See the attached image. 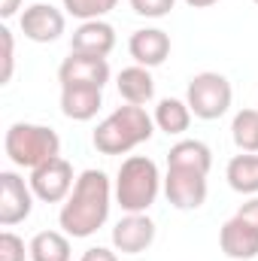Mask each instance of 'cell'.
Wrapping results in <instances>:
<instances>
[{
    "label": "cell",
    "mask_w": 258,
    "mask_h": 261,
    "mask_svg": "<svg viewBox=\"0 0 258 261\" xmlns=\"http://www.w3.org/2000/svg\"><path fill=\"white\" fill-rule=\"evenodd\" d=\"M167 164H186V167H197V170L210 173V167H213V152H210V146L200 143V140H179L176 146H170Z\"/></svg>",
    "instance_id": "obj_19"
},
{
    "label": "cell",
    "mask_w": 258,
    "mask_h": 261,
    "mask_svg": "<svg viewBox=\"0 0 258 261\" xmlns=\"http://www.w3.org/2000/svg\"><path fill=\"white\" fill-rule=\"evenodd\" d=\"M231 137L240 152L258 155V110H240L231 122Z\"/></svg>",
    "instance_id": "obj_21"
},
{
    "label": "cell",
    "mask_w": 258,
    "mask_h": 261,
    "mask_svg": "<svg viewBox=\"0 0 258 261\" xmlns=\"http://www.w3.org/2000/svg\"><path fill=\"white\" fill-rule=\"evenodd\" d=\"M155 243V222L146 213H128L113 228V246L122 255H140Z\"/></svg>",
    "instance_id": "obj_11"
},
{
    "label": "cell",
    "mask_w": 258,
    "mask_h": 261,
    "mask_svg": "<svg viewBox=\"0 0 258 261\" xmlns=\"http://www.w3.org/2000/svg\"><path fill=\"white\" fill-rule=\"evenodd\" d=\"M58 82H61V88H70V85H94V88H104L110 82V64H107V58L70 52L64 61H61V67H58Z\"/></svg>",
    "instance_id": "obj_9"
},
{
    "label": "cell",
    "mask_w": 258,
    "mask_h": 261,
    "mask_svg": "<svg viewBox=\"0 0 258 261\" xmlns=\"http://www.w3.org/2000/svg\"><path fill=\"white\" fill-rule=\"evenodd\" d=\"M176 0H131V9L143 18H164Z\"/></svg>",
    "instance_id": "obj_24"
},
{
    "label": "cell",
    "mask_w": 258,
    "mask_h": 261,
    "mask_svg": "<svg viewBox=\"0 0 258 261\" xmlns=\"http://www.w3.org/2000/svg\"><path fill=\"white\" fill-rule=\"evenodd\" d=\"M116 88H119L122 100L134 103V107H143V103H149L155 97V79H152L149 67H140V64L125 67L119 73V79H116Z\"/></svg>",
    "instance_id": "obj_16"
},
{
    "label": "cell",
    "mask_w": 258,
    "mask_h": 261,
    "mask_svg": "<svg viewBox=\"0 0 258 261\" xmlns=\"http://www.w3.org/2000/svg\"><path fill=\"white\" fill-rule=\"evenodd\" d=\"M18 6H21V0H0V15L3 18H12L18 12Z\"/></svg>",
    "instance_id": "obj_27"
},
{
    "label": "cell",
    "mask_w": 258,
    "mask_h": 261,
    "mask_svg": "<svg viewBox=\"0 0 258 261\" xmlns=\"http://www.w3.org/2000/svg\"><path fill=\"white\" fill-rule=\"evenodd\" d=\"M104 103V88H94V85H70L61 88V113L73 122H88L97 116Z\"/></svg>",
    "instance_id": "obj_15"
},
{
    "label": "cell",
    "mask_w": 258,
    "mask_h": 261,
    "mask_svg": "<svg viewBox=\"0 0 258 261\" xmlns=\"http://www.w3.org/2000/svg\"><path fill=\"white\" fill-rule=\"evenodd\" d=\"M113 49H116V31H113V24H107L104 18H97V21H82V24L73 31L70 52L107 58Z\"/></svg>",
    "instance_id": "obj_14"
},
{
    "label": "cell",
    "mask_w": 258,
    "mask_h": 261,
    "mask_svg": "<svg viewBox=\"0 0 258 261\" xmlns=\"http://www.w3.org/2000/svg\"><path fill=\"white\" fill-rule=\"evenodd\" d=\"M189 125H192V110L186 100H179V97L158 100V107H155V128L158 130L176 137V134H186Z\"/></svg>",
    "instance_id": "obj_18"
},
{
    "label": "cell",
    "mask_w": 258,
    "mask_h": 261,
    "mask_svg": "<svg viewBox=\"0 0 258 261\" xmlns=\"http://www.w3.org/2000/svg\"><path fill=\"white\" fill-rule=\"evenodd\" d=\"M228 186L237 195H258V155L252 152H240L228 161Z\"/></svg>",
    "instance_id": "obj_17"
},
{
    "label": "cell",
    "mask_w": 258,
    "mask_h": 261,
    "mask_svg": "<svg viewBox=\"0 0 258 261\" xmlns=\"http://www.w3.org/2000/svg\"><path fill=\"white\" fill-rule=\"evenodd\" d=\"M64 12L52 3H31L21 12V34L31 43H55L64 34Z\"/></svg>",
    "instance_id": "obj_10"
},
{
    "label": "cell",
    "mask_w": 258,
    "mask_h": 261,
    "mask_svg": "<svg viewBox=\"0 0 258 261\" xmlns=\"http://www.w3.org/2000/svg\"><path fill=\"white\" fill-rule=\"evenodd\" d=\"M31 189H34V195L40 197V200H46V203H61L70 197L73 192V167H70V161H64L61 155L58 158H52V161H46V164H40L37 170H31Z\"/></svg>",
    "instance_id": "obj_7"
},
{
    "label": "cell",
    "mask_w": 258,
    "mask_h": 261,
    "mask_svg": "<svg viewBox=\"0 0 258 261\" xmlns=\"http://www.w3.org/2000/svg\"><path fill=\"white\" fill-rule=\"evenodd\" d=\"M24 255H31V249H24V240L12 231L0 234V261H24Z\"/></svg>",
    "instance_id": "obj_23"
},
{
    "label": "cell",
    "mask_w": 258,
    "mask_h": 261,
    "mask_svg": "<svg viewBox=\"0 0 258 261\" xmlns=\"http://www.w3.org/2000/svg\"><path fill=\"white\" fill-rule=\"evenodd\" d=\"M186 3H189L192 9H207V6H216L219 0H186Z\"/></svg>",
    "instance_id": "obj_28"
},
{
    "label": "cell",
    "mask_w": 258,
    "mask_h": 261,
    "mask_svg": "<svg viewBox=\"0 0 258 261\" xmlns=\"http://www.w3.org/2000/svg\"><path fill=\"white\" fill-rule=\"evenodd\" d=\"M34 189L31 182H24L18 173L3 170L0 173V225L12 228L18 222H24L34 210Z\"/></svg>",
    "instance_id": "obj_8"
},
{
    "label": "cell",
    "mask_w": 258,
    "mask_h": 261,
    "mask_svg": "<svg viewBox=\"0 0 258 261\" xmlns=\"http://www.w3.org/2000/svg\"><path fill=\"white\" fill-rule=\"evenodd\" d=\"M3 149H6V158L15 167L37 170L40 164L61 155V137L46 125L15 122V125H9L6 137H3Z\"/></svg>",
    "instance_id": "obj_4"
},
{
    "label": "cell",
    "mask_w": 258,
    "mask_h": 261,
    "mask_svg": "<svg viewBox=\"0 0 258 261\" xmlns=\"http://www.w3.org/2000/svg\"><path fill=\"white\" fill-rule=\"evenodd\" d=\"M0 43H3V73H0V82L6 85L12 79V70H15V43H12V31L9 28H0Z\"/></svg>",
    "instance_id": "obj_25"
},
{
    "label": "cell",
    "mask_w": 258,
    "mask_h": 261,
    "mask_svg": "<svg viewBox=\"0 0 258 261\" xmlns=\"http://www.w3.org/2000/svg\"><path fill=\"white\" fill-rule=\"evenodd\" d=\"M252 3H255V6H258V0H252Z\"/></svg>",
    "instance_id": "obj_29"
},
{
    "label": "cell",
    "mask_w": 258,
    "mask_h": 261,
    "mask_svg": "<svg viewBox=\"0 0 258 261\" xmlns=\"http://www.w3.org/2000/svg\"><path fill=\"white\" fill-rule=\"evenodd\" d=\"M161 192L158 164L146 155H131L116 173V200L125 213H146Z\"/></svg>",
    "instance_id": "obj_3"
},
{
    "label": "cell",
    "mask_w": 258,
    "mask_h": 261,
    "mask_svg": "<svg viewBox=\"0 0 258 261\" xmlns=\"http://www.w3.org/2000/svg\"><path fill=\"white\" fill-rule=\"evenodd\" d=\"M119 0H64V12L79 21H97L116 9Z\"/></svg>",
    "instance_id": "obj_22"
},
{
    "label": "cell",
    "mask_w": 258,
    "mask_h": 261,
    "mask_svg": "<svg viewBox=\"0 0 258 261\" xmlns=\"http://www.w3.org/2000/svg\"><path fill=\"white\" fill-rule=\"evenodd\" d=\"M110 206H113V189L104 170H82L70 197L61 206V228L67 237L85 240L91 234H97V228H104V222L110 219Z\"/></svg>",
    "instance_id": "obj_1"
},
{
    "label": "cell",
    "mask_w": 258,
    "mask_h": 261,
    "mask_svg": "<svg viewBox=\"0 0 258 261\" xmlns=\"http://www.w3.org/2000/svg\"><path fill=\"white\" fill-rule=\"evenodd\" d=\"M128 52L131 58L140 67H161L170 55V37L161 31V28H143V31H134L128 40Z\"/></svg>",
    "instance_id": "obj_13"
},
{
    "label": "cell",
    "mask_w": 258,
    "mask_h": 261,
    "mask_svg": "<svg viewBox=\"0 0 258 261\" xmlns=\"http://www.w3.org/2000/svg\"><path fill=\"white\" fill-rule=\"evenodd\" d=\"M164 195L176 210H197L207 200V173L186 164H167Z\"/></svg>",
    "instance_id": "obj_6"
},
{
    "label": "cell",
    "mask_w": 258,
    "mask_h": 261,
    "mask_svg": "<svg viewBox=\"0 0 258 261\" xmlns=\"http://www.w3.org/2000/svg\"><path fill=\"white\" fill-rule=\"evenodd\" d=\"M79 261H119V255H116L113 249H107V246H91V249L82 252Z\"/></svg>",
    "instance_id": "obj_26"
},
{
    "label": "cell",
    "mask_w": 258,
    "mask_h": 261,
    "mask_svg": "<svg viewBox=\"0 0 258 261\" xmlns=\"http://www.w3.org/2000/svg\"><path fill=\"white\" fill-rule=\"evenodd\" d=\"M231 97H234L231 82L222 73H213V70H203V73L192 76L189 91H186V103H189L192 116L203 119V122L222 119L231 110Z\"/></svg>",
    "instance_id": "obj_5"
},
{
    "label": "cell",
    "mask_w": 258,
    "mask_h": 261,
    "mask_svg": "<svg viewBox=\"0 0 258 261\" xmlns=\"http://www.w3.org/2000/svg\"><path fill=\"white\" fill-rule=\"evenodd\" d=\"M28 249L31 261H70V240L61 231H40Z\"/></svg>",
    "instance_id": "obj_20"
},
{
    "label": "cell",
    "mask_w": 258,
    "mask_h": 261,
    "mask_svg": "<svg viewBox=\"0 0 258 261\" xmlns=\"http://www.w3.org/2000/svg\"><path fill=\"white\" fill-rule=\"evenodd\" d=\"M219 246L228 258L252 261L258 255V228L249 219H243L240 213H234L219 231Z\"/></svg>",
    "instance_id": "obj_12"
},
{
    "label": "cell",
    "mask_w": 258,
    "mask_h": 261,
    "mask_svg": "<svg viewBox=\"0 0 258 261\" xmlns=\"http://www.w3.org/2000/svg\"><path fill=\"white\" fill-rule=\"evenodd\" d=\"M155 134V119L143 110L125 103L119 110H113L91 134V143L100 155H125L131 149H137L140 143L152 140Z\"/></svg>",
    "instance_id": "obj_2"
}]
</instances>
